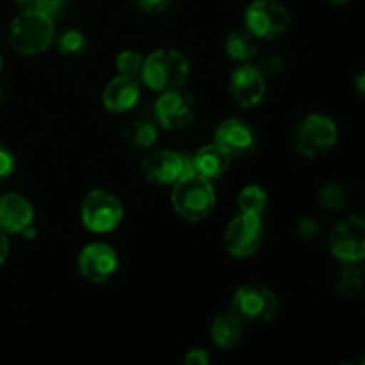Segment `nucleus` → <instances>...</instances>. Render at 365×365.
Segmentation results:
<instances>
[{
    "mask_svg": "<svg viewBox=\"0 0 365 365\" xmlns=\"http://www.w3.org/2000/svg\"><path fill=\"white\" fill-rule=\"evenodd\" d=\"M191 75V63L177 48H157L145 57L139 82L150 91L166 93L182 89Z\"/></svg>",
    "mask_w": 365,
    "mask_h": 365,
    "instance_id": "f257e3e1",
    "label": "nucleus"
},
{
    "mask_svg": "<svg viewBox=\"0 0 365 365\" xmlns=\"http://www.w3.org/2000/svg\"><path fill=\"white\" fill-rule=\"evenodd\" d=\"M53 39L56 20L34 7H27L11 21L9 45L18 56H39L53 45Z\"/></svg>",
    "mask_w": 365,
    "mask_h": 365,
    "instance_id": "f03ea898",
    "label": "nucleus"
},
{
    "mask_svg": "<svg viewBox=\"0 0 365 365\" xmlns=\"http://www.w3.org/2000/svg\"><path fill=\"white\" fill-rule=\"evenodd\" d=\"M171 205L184 220L203 221L216 209V189L212 182L191 170L171 185Z\"/></svg>",
    "mask_w": 365,
    "mask_h": 365,
    "instance_id": "7ed1b4c3",
    "label": "nucleus"
},
{
    "mask_svg": "<svg viewBox=\"0 0 365 365\" xmlns=\"http://www.w3.org/2000/svg\"><path fill=\"white\" fill-rule=\"evenodd\" d=\"M339 141V128L334 118L323 113L309 114L299 121L292 135L296 153L305 159H319L327 155Z\"/></svg>",
    "mask_w": 365,
    "mask_h": 365,
    "instance_id": "20e7f679",
    "label": "nucleus"
},
{
    "mask_svg": "<svg viewBox=\"0 0 365 365\" xmlns=\"http://www.w3.org/2000/svg\"><path fill=\"white\" fill-rule=\"evenodd\" d=\"M125 209L121 200L106 189H93L84 196L81 205V220L84 228L93 234H110L121 225Z\"/></svg>",
    "mask_w": 365,
    "mask_h": 365,
    "instance_id": "39448f33",
    "label": "nucleus"
},
{
    "mask_svg": "<svg viewBox=\"0 0 365 365\" xmlns=\"http://www.w3.org/2000/svg\"><path fill=\"white\" fill-rule=\"evenodd\" d=\"M280 309L273 289L262 284H245L232 296L230 312L242 323H267Z\"/></svg>",
    "mask_w": 365,
    "mask_h": 365,
    "instance_id": "423d86ee",
    "label": "nucleus"
},
{
    "mask_svg": "<svg viewBox=\"0 0 365 365\" xmlns=\"http://www.w3.org/2000/svg\"><path fill=\"white\" fill-rule=\"evenodd\" d=\"M291 27V14L277 0H253L245 11V29L259 41L284 36Z\"/></svg>",
    "mask_w": 365,
    "mask_h": 365,
    "instance_id": "0eeeda50",
    "label": "nucleus"
},
{
    "mask_svg": "<svg viewBox=\"0 0 365 365\" xmlns=\"http://www.w3.org/2000/svg\"><path fill=\"white\" fill-rule=\"evenodd\" d=\"M264 234L266 228H264L262 216L239 212L225 228V248L235 259H250L262 246Z\"/></svg>",
    "mask_w": 365,
    "mask_h": 365,
    "instance_id": "6e6552de",
    "label": "nucleus"
},
{
    "mask_svg": "<svg viewBox=\"0 0 365 365\" xmlns=\"http://www.w3.org/2000/svg\"><path fill=\"white\" fill-rule=\"evenodd\" d=\"M330 252L339 262L360 264L365 260V216L351 214L339 221L328 239Z\"/></svg>",
    "mask_w": 365,
    "mask_h": 365,
    "instance_id": "1a4fd4ad",
    "label": "nucleus"
},
{
    "mask_svg": "<svg viewBox=\"0 0 365 365\" xmlns=\"http://www.w3.org/2000/svg\"><path fill=\"white\" fill-rule=\"evenodd\" d=\"M196 118V100L184 89L160 93L153 103V120L160 128L177 132L189 127Z\"/></svg>",
    "mask_w": 365,
    "mask_h": 365,
    "instance_id": "9d476101",
    "label": "nucleus"
},
{
    "mask_svg": "<svg viewBox=\"0 0 365 365\" xmlns=\"http://www.w3.org/2000/svg\"><path fill=\"white\" fill-rule=\"evenodd\" d=\"M77 269L89 284H107L120 269V257L107 242H89L78 252Z\"/></svg>",
    "mask_w": 365,
    "mask_h": 365,
    "instance_id": "9b49d317",
    "label": "nucleus"
},
{
    "mask_svg": "<svg viewBox=\"0 0 365 365\" xmlns=\"http://www.w3.org/2000/svg\"><path fill=\"white\" fill-rule=\"evenodd\" d=\"M191 170V159L175 150H153L141 160L143 177L153 185H173Z\"/></svg>",
    "mask_w": 365,
    "mask_h": 365,
    "instance_id": "f8f14e48",
    "label": "nucleus"
},
{
    "mask_svg": "<svg viewBox=\"0 0 365 365\" xmlns=\"http://www.w3.org/2000/svg\"><path fill=\"white\" fill-rule=\"evenodd\" d=\"M257 132L242 118H227L214 130V145L220 146L232 159H242L255 152Z\"/></svg>",
    "mask_w": 365,
    "mask_h": 365,
    "instance_id": "ddd939ff",
    "label": "nucleus"
},
{
    "mask_svg": "<svg viewBox=\"0 0 365 365\" xmlns=\"http://www.w3.org/2000/svg\"><path fill=\"white\" fill-rule=\"evenodd\" d=\"M267 78L255 64H241L228 78V95L241 109H252L264 100L267 91Z\"/></svg>",
    "mask_w": 365,
    "mask_h": 365,
    "instance_id": "4468645a",
    "label": "nucleus"
},
{
    "mask_svg": "<svg viewBox=\"0 0 365 365\" xmlns=\"http://www.w3.org/2000/svg\"><path fill=\"white\" fill-rule=\"evenodd\" d=\"M141 98L139 78L116 75L106 84L102 91V103L107 113L125 114L134 109Z\"/></svg>",
    "mask_w": 365,
    "mask_h": 365,
    "instance_id": "2eb2a0df",
    "label": "nucleus"
},
{
    "mask_svg": "<svg viewBox=\"0 0 365 365\" xmlns=\"http://www.w3.org/2000/svg\"><path fill=\"white\" fill-rule=\"evenodd\" d=\"M34 223V207L18 192L0 195V230L6 234H21Z\"/></svg>",
    "mask_w": 365,
    "mask_h": 365,
    "instance_id": "dca6fc26",
    "label": "nucleus"
},
{
    "mask_svg": "<svg viewBox=\"0 0 365 365\" xmlns=\"http://www.w3.org/2000/svg\"><path fill=\"white\" fill-rule=\"evenodd\" d=\"M232 157L228 153H225L223 150L217 145H205L198 150V152L192 155L191 164L192 171L198 175H202L207 180L214 182L220 180L221 177L228 173L232 164Z\"/></svg>",
    "mask_w": 365,
    "mask_h": 365,
    "instance_id": "f3484780",
    "label": "nucleus"
},
{
    "mask_svg": "<svg viewBox=\"0 0 365 365\" xmlns=\"http://www.w3.org/2000/svg\"><path fill=\"white\" fill-rule=\"evenodd\" d=\"M225 53L228 56V59L237 63L239 66L241 64H253L260 53L259 39L250 34L246 29L232 31L225 38Z\"/></svg>",
    "mask_w": 365,
    "mask_h": 365,
    "instance_id": "a211bd4d",
    "label": "nucleus"
},
{
    "mask_svg": "<svg viewBox=\"0 0 365 365\" xmlns=\"http://www.w3.org/2000/svg\"><path fill=\"white\" fill-rule=\"evenodd\" d=\"M242 324L232 312L220 314L210 324V339L220 349H234L242 339Z\"/></svg>",
    "mask_w": 365,
    "mask_h": 365,
    "instance_id": "6ab92c4d",
    "label": "nucleus"
},
{
    "mask_svg": "<svg viewBox=\"0 0 365 365\" xmlns=\"http://www.w3.org/2000/svg\"><path fill=\"white\" fill-rule=\"evenodd\" d=\"M159 130L160 127L155 123V120L139 118L125 127L123 141L128 148L138 150V152H148L159 139Z\"/></svg>",
    "mask_w": 365,
    "mask_h": 365,
    "instance_id": "aec40b11",
    "label": "nucleus"
},
{
    "mask_svg": "<svg viewBox=\"0 0 365 365\" xmlns=\"http://www.w3.org/2000/svg\"><path fill=\"white\" fill-rule=\"evenodd\" d=\"M334 289L342 298H356L364 289V271L359 264H342L334 278Z\"/></svg>",
    "mask_w": 365,
    "mask_h": 365,
    "instance_id": "412c9836",
    "label": "nucleus"
},
{
    "mask_svg": "<svg viewBox=\"0 0 365 365\" xmlns=\"http://www.w3.org/2000/svg\"><path fill=\"white\" fill-rule=\"evenodd\" d=\"M53 45L63 57H81L89 48L88 38L81 29H64L59 36L56 34Z\"/></svg>",
    "mask_w": 365,
    "mask_h": 365,
    "instance_id": "4be33fe9",
    "label": "nucleus"
},
{
    "mask_svg": "<svg viewBox=\"0 0 365 365\" xmlns=\"http://www.w3.org/2000/svg\"><path fill=\"white\" fill-rule=\"evenodd\" d=\"M237 207L239 212L262 216L267 207V192L257 184L245 185L237 195Z\"/></svg>",
    "mask_w": 365,
    "mask_h": 365,
    "instance_id": "5701e85b",
    "label": "nucleus"
},
{
    "mask_svg": "<svg viewBox=\"0 0 365 365\" xmlns=\"http://www.w3.org/2000/svg\"><path fill=\"white\" fill-rule=\"evenodd\" d=\"M317 202H319L321 209L328 210V212H339L348 205V192L339 182H327L324 185H321L319 192H317Z\"/></svg>",
    "mask_w": 365,
    "mask_h": 365,
    "instance_id": "b1692460",
    "label": "nucleus"
},
{
    "mask_svg": "<svg viewBox=\"0 0 365 365\" xmlns=\"http://www.w3.org/2000/svg\"><path fill=\"white\" fill-rule=\"evenodd\" d=\"M143 63H145V56L134 48H125L114 59V68H116L118 75L123 77L139 78L143 70Z\"/></svg>",
    "mask_w": 365,
    "mask_h": 365,
    "instance_id": "393cba45",
    "label": "nucleus"
},
{
    "mask_svg": "<svg viewBox=\"0 0 365 365\" xmlns=\"http://www.w3.org/2000/svg\"><path fill=\"white\" fill-rule=\"evenodd\" d=\"M253 64L259 68L260 73H262L266 78L278 77V75H280L285 68L284 57L277 52H267V53H264V56H259Z\"/></svg>",
    "mask_w": 365,
    "mask_h": 365,
    "instance_id": "a878e982",
    "label": "nucleus"
},
{
    "mask_svg": "<svg viewBox=\"0 0 365 365\" xmlns=\"http://www.w3.org/2000/svg\"><path fill=\"white\" fill-rule=\"evenodd\" d=\"M29 7H34V9L41 11L43 14L56 20L63 13L64 7H66V0H32V4Z\"/></svg>",
    "mask_w": 365,
    "mask_h": 365,
    "instance_id": "bb28decb",
    "label": "nucleus"
},
{
    "mask_svg": "<svg viewBox=\"0 0 365 365\" xmlns=\"http://www.w3.org/2000/svg\"><path fill=\"white\" fill-rule=\"evenodd\" d=\"M16 168V157L7 146L0 145V182L9 178Z\"/></svg>",
    "mask_w": 365,
    "mask_h": 365,
    "instance_id": "cd10ccee",
    "label": "nucleus"
},
{
    "mask_svg": "<svg viewBox=\"0 0 365 365\" xmlns=\"http://www.w3.org/2000/svg\"><path fill=\"white\" fill-rule=\"evenodd\" d=\"M298 234L305 241H314L321 234V223L316 217H303L298 223Z\"/></svg>",
    "mask_w": 365,
    "mask_h": 365,
    "instance_id": "c85d7f7f",
    "label": "nucleus"
},
{
    "mask_svg": "<svg viewBox=\"0 0 365 365\" xmlns=\"http://www.w3.org/2000/svg\"><path fill=\"white\" fill-rule=\"evenodd\" d=\"M173 0H134L135 7L146 14H160L171 7Z\"/></svg>",
    "mask_w": 365,
    "mask_h": 365,
    "instance_id": "c756f323",
    "label": "nucleus"
},
{
    "mask_svg": "<svg viewBox=\"0 0 365 365\" xmlns=\"http://www.w3.org/2000/svg\"><path fill=\"white\" fill-rule=\"evenodd\" d=\"M184 365H210V356L205 349L192 348L185 353Z\"/></svg>",
    "mask_w": 365,
    "mask_h": 365,
    "instance_id": "7c9ffc66",
    "label": "nucleus"
},
{
    "mask_svg": "<svg viewBox=\"0 0 365 365\" xmlns=\"http://www.w3.org/2000/svg\"><path fill=\"white\" fill-rule=\"evenodd\" d=\"M9 252H11V245H9V239H7V234L0 230V266L7 260Z\"/></svg>",
    "mask_w": 365,
    "mask_h": 365,
    "instance_id": "2f4dec72",
    "label": "nucleus"
},
{
    "mask_svg": "<svg viewBox=\"0 0 365 365\" xmlns=\"http://www.w3.org/2000/svg\"><path fill=\"white\" fill-rule=\"evenodd\" d=\"M355 89H356V93H359V95H362L365 98V68L362 71H360L359 75H356Z\"/></svg>",
    "mask_w": 365,
    "mask_h": 365,
    "instance_id": "473e14b6",
    "label": "nucleus"
},
{
    "mask_svg": "<svg viewBox=\"0 0 365 365\" xmlns=\"http://www.w3.org/2000/svg\"><path fill=\"white\" fill-rule=\"evenodd\" d=\"M20 235H21V237H24V239H27V241H32V239H34L36 235H38V230H36L34 223H32L31 227H27V228H25V230L21 232Z\"/></svg>",
    "mask_w": 365,
    "mask_h": 365,
    "instance_id": "72a5a7b5",
    "label": "nucleus"
},
{
    "mask_svg": "<svg viewBox=\"0 0 365 365\" xmlns=\"http://www.w3.org/2000/svg\"><path fill=\"white\" fill-rule=\"evenodd\" d=\"M328 2H331V4H337V6H342V4H348L349 0H328Z\"/></svg>",
    "mask_w": 365,
    "mask_h": 365,
    "instance_id": "f704fd0d",
    "label": "nucleus"
},
{
    "mask_svg": "<svg viewBox=\"0 0 365 365\" xmlns=\"http://www.w3.org/2000/svg\"><path fill=\"white\" fill-rule=\"evenodd\" d=\"M2 68H4V59H2V56H0V71H2Z\"/></svg>",
    "mask_w": 365,
    "mask_h": 365,
    "instance_id": "c9c22d12",
    "label": "nucleus"
},
{
    "mask_svg": "<svg viewBox=\"0 0 365 365\" xmlns=\"http://www.w3.org/2000/svg\"><path fill=\"white\" fill-rule=\"evenodd\" d=\"M360 365H365V355L362 356V364H360Z\"/></svg>",
    "mask_w": 365,
    "mask_h": 365,
    "instance_id": "e433bc0d",
    "label": "nucleus"
},
{
    "mask_svg": "<svg viewBox=\"0 0 365 365\" xmlns=\"http://www.w3.org/2000/svg\"><path fill=\"white\" fill-rule=\"evenodd\" d=\"M0 100H2V89H0Z\"/></svg>",
    "mask_w": 365,
    "mask_h": 365,
    "instance_id": "4c0bfd02",
    "label": "nucleus"
},
{
    "mask_svg": "<svg viewBox=\"0 0 365 365\" xmlns=\"http://www.w3.org/2000/svg\"><path fill=\"white\" fill-rule=\"evenodd\" d=\"M339 365H353V364H339Z\"/></svg>",
    "mask_w": 365,
    "mask_h": 365,
    "instance_id": "58836bf2",
    "label": "nucleus"
}]
</instances>
